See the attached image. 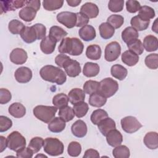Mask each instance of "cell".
I'll list each match as a JSON object with an SVG mask.
<instances>
[{
    "mask_svg": "<svg viewBox=\"0 0 158 158\" xmlns=\"http://www.w3.org/2000/svg\"><path fill=\"white\" fill-rule=\"evenodd\" d=\"M99 30L100 35L104 40L110 39L115 33V29L107 22L102 23L99 27Z\"/></svg>",
    "mask_w": 158,
    "mask_h": 158,
    "instance_id": "34",
    "label": "cell"
},
{
    "mask_svg": "<svg viewBox=\"0 0 158 158\" xmlns=\"http://www.w3.org/2000/svg\"><path fill=\"white\" fill-rule=\"evenodd\" d=\"M33 26L36 31L38 40H43L46 37V28L44 25L42 23H35Z\"/></svg>",
    "mask_w": 158,
    "mask_h": 158,
    "instance_id": "54",
    "label": "cell"
},
{
    "mask_svg": "<svg viewBox=\"0 0 158 158\" xmlns=\"http://www.w3.org/2000/svg\"><path fill=\"white\" fill-rule=\"evenodd\" d=\"M0 141H1V148H0V152H2L4 150L6 149V147L7 146V139L3 136H0Z\"/></svg>",
    "mask_w": 158,
    "mask_h": 158,
    "instance_id": "60",
    "label": "cell"
},
{
    "mask_svg": "<svg viewBox=\"0 0 158 158\" xmlns=\"http://www.w3.org/2000/svg\"><path fill=\"white\" fill-rule=\"evenodd\" d=\"M138 11L139 13L138 15L144 20H150V19H153L156 15L154 9L150 6H141Z\"/></svg>",
    "mask_w": 158,
    "mask_h": 158,
    "instance_id": "37",
    "label": "cell"
},
{
    "mask_svg": "<svg viewBox=\"0 0 158 158\" xmlns=\"http://www.w3.org/2000/svg\"><path fill=\"white\" fill-rule=\"evenodd\" d=\"M107 117H108L107 112L103 109H98L92 112L90 118L94 125H98L101 120Z\"/></svg>",
    "mask_w": 158,
    "mask_h": 158,
    "instance_id": "41",
    "label": "cell"
},
{
    "mask_svg": "<svg viewBox=\"0 0 158 158\" xmlns=\"http://www.w3.org/2000/svg\"><path fill=\"white\" fill-rule=\"evenodd\" d=\"M122 61L128 66L132 67L135 65L139 61V56L130 50L123 52L121 57Z\"/></svg>",
    "mask_w": 158,
    "mask_h": 158,
    "instance_id": "23",
    "label": "cell"
},
{
    "mask_svg": "<svg viewBox=\"0 0 158 158\" xmlns=\"http://www.w3.org/2000/svg\"><path fill=\"white\" fill-rule=\"evenodd\" d=\"M84 45L81 41L77 38H65L62 40L58 51L60 54H69L72 56L81 54Z\"/></svg>",
    "mask_w": 158,
    "mask_h": 158,
    "instance_id": "2",
    "label": "cell"
},
{
    "mask_svg": "<svg viewBox=\"0 0 158 158\" xmlns=\"http://www.w3.org/2000/svg\"><path fill=\"white\" fill-rule=\"evenodd\" d=\"M147 67L150 69L155 70L158 67V54L156 53L150 54L147 56L144 60Z\"/></svg>",
    "mask_w": 158,
    "mask_h": 158,
    "instance_id": "49",
    "label": "cell"
},
{
    "mask_svg": "<svg viewBox=\"0 0 158 158\" xmlns=\"http://www.w3.org/2000/svg\"><path fill=\"white\" fill-rule=\"evenodd\" d=\"M81 152V146L77 141H72L67 148V152L70 156L77 157Z\"/></svg>",
    "mask_w": 158,
    "mask_h": 158,
    "instance_id": "48",
    "label": "cell"
},
{
    "mask_svg": "<svg viewBox=\"0 0 158 158\" xmlns=\"http://www.w3.org/2000/svg\"><path fill=\"white\" fill-rule=\"evenodd\" d=\"M65 122L60 117H54L48 124V129L53 133H60L65 128Z\"/></svg>",
    "mask_w": 158,
    "mask_h": 158,
    "instance_id": "25",
    "label": "cell"
},
{
    "mask_svg": "<svg viewBox=\"0 0 158 158\" xmlns=\"http://www.w3.org/2000/svg\"><path fill=\"white\" fill-rule=\"evenodd\" d=\"M41 2L39 0H32V1H27V3L26 6H30L34 9H35L36 11L39 10L40 9V5Z\"/></svg>",
    "mask_w": 158,
    "mask_h": 158,
    "instance_id": "59",
    "label": "cell"
},
{
    "mask_svg": "<svg viewBox=\"0 0 158 158\" xmlns=\"http://www.w3.org/2000/svg\"><path fill=\"white\" fill-rule=\"evenodd\" d=\"M102 54L101 47L97 44H91L88 46L86 50V57L91 60H96L101 58Z\"/></svg>",
    "mask_w": 158,
    "mask_h": 158,
    "instance_id": "30",
    "label": "cell"
},
{
    "mask_svg": "<svg viewBox=\"0 0 158 158\" xmlns=\"http://www.w3.org/2000/svg\"><path fill=\"white\" fill-rule=\"evenodd\" d=\"M99 66L96 63L86 62L83 67V73L86 77H94L99 74Z\"/></svg>",
    "mask_w": 158,
    "mask_h": 158,
    "instance_id": "28",
    "label": "cell"
},
{
    "mask_svg": "<svg viewBox=\"0 0 158 158\" xmlns=\"http://www.w3.org/2000/svg\"><path fill=\"white\" fill-rule=\"evenodd\" d=\"M77 15V22H76V27H81L86 25L89 22V19L85 15L80 12L76 13Z\"/></svg>",
    "mask_w": 158,
    "mask_h": 158,
    "instance_id": "55",
    "label": "cell"
},
{
    "mask_svg": "<svg viewBox=\"0 0 158 158\" xmlns=\"http://www.w3.org/2000/svg\"><path fill=\"white\" fill-rule=\"evenodd\" d=\"M9 113L15 118L23 117L26 114L25 106L20 102H14L9 107Z\"/></svg>",
    "mask_w": 158,
    "mask_h": 158,
    "instance_id": "24",
    "label": "cell"
},
{
    "mask_svg": "<svg viewBox=\"0 0 158 158\" xmlns=\"http://www.w3.org/2000/svg\"><path fill=\"white\" fill-rule=\"evenodd\" d=\"M143 47L148 52H153L157 50L158 44L156 36L149 35L144 37L143 40Z\"/></svg>",
    "mask_w": 158,
    "mask_h": 158,
    "instance_id": "27",
    "label": "cell"
},
{
    "mask_svg": "<svg viewBox=\"0 0 158 158\" xmlns=\"http://www.w3.org/2000/svg\"><path fill=\"white\" fill-rule=\"evenodd\" d=\"M44 144V139L38 136L31 138L28 145V147L32 150L34 153H37L40 151Z\"/></svg>",
    "mask_w": 158,
    "mask_h": 158,
    "instance_id": "47",
    "label": "cell"
},
{
    "mask_svg": "<svg viewBox=\"0 0 158 158\" xmlns=\"http://www.w3.org/2000/svg\"><path fill=\"white\" fill-rule=\"evenodd\" d=\"M70 102L74 105L77 103L83 102L85 98V93L80 88H75L72 89L68 94Z\"/></svg>",
    "mask_w": 158,
    "mask_h": 158,
    "instance_id": "21",
    "label": "cell"
},
{
    "mask_svg": "<svg viewBox=\"0 0 158 158\" xmlns=\"http://www.w3.org/2000/svg\"><path fill=\"white\" fill-rule=\"evenodd\" d=\"M58 114L59 116L62 118L65 122L71 121L75 117L73 108L68 106L60 109Z\"/></svg>",
    "mask_w": 158,
    "mask_h": 158,
    "instance_id": "44",
    "label": "cell"
},
{
    "mask_svg": "<svg viewBox=\"0 0 158 158\" xmlns=\"http://www.w3.org/2000/svg\"><path fill=\"white\" fill-rule=\"evenodd\" d=\"M127 44L129 50L131 51L138 56L141 55L144 51V47L143 43H141V40L138 39L133 40Z\"/></svg>",
    "mask_w": 158,
    "mask_h": 158,
    "instance_id": "43",
    "label": "cell"
},
{
    "mask_svg": "<svg viewBox=\"0 0 158 158\" xmlns=\"http://www.w3.org/2000/svg\"><path fill=\"white\" fill-rule=\"evenodd\" d=\"M22 39L27 43H31L37 39L36 31L33 26H26L20 34Z\"/></svg>",
    "mask_w": 158,
    "mask_h": 158,
    "instance_id": "18",
    "label": "cell"
},
{
    "mask_svg": "<svg viewBox=\"0 0 158 158\" xmlns=\"http://www.w3.org/2000/svg\"><path fill=\"white\" fill-rule=\"evenodd\" d=\"M14 77L19 83H26L31 80L32 78V72L28 67H20L15 70Z\"/></svg>",
    "mask_w": 158,
    "mask_h": 158,
    "instance_id": "12",
    "label": "cell"
},
{
    "mask_svg": "<svg viewBox=\"0 0 158 158\" xmlns=\"http://www.w3.org/2000/svg\"><path fill=\"white\" fill-rule=\"evenodd\" d=\"M143 142L146 146L150 149H156L158 148V135L156 131H150L146 134Z\"/></svg>",
    "mask_w": 158,
    "mask_h": 158,
    "instance_id": "22",
    "label": "cell"
},
{
    "mask_svg": "<svg viewBox=\"0 0 158 158\" xmlns=\"http://www.w3.org/2000/svg\"><path fill=\"white\" fill-rule=\"evenodd\" d=\"M44 151L49 156H57L64 152V144L56 138H46L44 140Z\"/></svg>",
    "mask_w": 158,
    "mask_h": 158,
    "instance_id": "4",
    "label": "cell"
},
{
    "mask_svg": "<svg viewBox=\"0 0 158 158\" xmlns=\"http://www.w3.org/2000/svg\"><path fill=\"white\" fill-rule=\"evenodd\" d=\"M64 69L66 74L70 77H76L81 73V66L80 63L70 59L65 65Z\"/></svg>",
    "mask_w": 158,
    "mask_h": 158,
    "instance_id": "13",
    "label": "cell"
},
{
    "mask_svg": "<svg viewBox=\"0 0 158 158\" xmlns=\"http://www.w3.org/2000/svg\"><path fill=\"white\" fill-rule=\"evenodd\" d=\"M67 35V32L59 26H52L50 28L49 36L57 43L64 39Z\"/></svg>",
    "mask_w": 158,
    "mask_h": 158,
    "instance_id": "31",
    "label": "cell"
},
{
    "mask_svg": "<svg viewBox=\"0 0 158 158\" xmlns=\"http://www.w3.org/2000/svg\"><path fill=\"white\" fill-rule=\"evenodd\" d=\"M57 42L49 36L44 38L40 43V49L45 54H50L54 52Z\"/></svg>",
    "mask_w": 158,
    "mask_h": 158,
    "instance_id": "19",
    "label": "cell"
},
{
    "mask_svg": "<svg viewBox=\"0 0 158 158\" xmlns=\"http://www.w3.org/2000/svg\"><path fill=\"white\" fill-rule=\"evenodd\" d=\"M69 99V97L64 93H59L55 95L52 99V104L57 109H62L67 106Z\"/></svg>",
    "mask_w": 158,
    "mask_h": 158,
    "instance_id": "36",
    "label": "cell"
},
{
    "mask_svg": "<svg viewBox=\"0 0 158 158\" xmlns=\"http://www.w3.org/2000/svg\"><path fill=\"white\" fill-rule=\"evenodd\" d=\"M118 89V84L112 78H106L99 82L98 92L104 97L110 98Z\"/></svg>",
    "mask_w": 158,
    "mask_h": 158,
    "instance_id": "5",
    "label": "cell"
},
{
    "mask_svg": "<svg viewBox=\"0 0 158 158\" xmlns=\"http://www.w3.org/2000/svg\"><path fill=\"white\" fill-rule=\"evenodd\" d=\"M12 126V120L7 117L0 116V131L4 132L8 130Z\"/></svg>",
    "mask_w": 158,
    "mask_h": 158,
    "instance_id": "51",
    "label": "cell"
},
{
    "mask_svg": "<svg viewBox=\"0 0 158 158\" xmlns=\"http://www.w3.org/2000/svg\"><path fill=\"white\" fill-rule=\"evenodd\" d=\"M56 18L58 22L64 25L68 28H72L76 26V13L68 11L61 12L57 15Z\"/></svg>",
    "mask_w": 158,
    "mask_h": 158,
    "instance_id": "9",
    "label": "cell"
},
{
    "mask_svg": "<svg viewBox=\"0 0 158 158\" xmlns=\"http://www.w3.org/2000/svg\"><path fill=\"white\" fill-rule=\"evenodd\" d=\"M33 152L31 149H30L28 147L21 149L20 150L18 151L16 153V156L17 157H22V158H31L33 156Z\"/></svg>",
    "mask_w": 158,
    "mask_h": 158,
    "instance_id": "57",
    "label": "cell"
},
{
    "mask_svg": "<svg viewBox=\"0 0 158 158\" xmlns=\"http://www.w3.org/2000/svg\"><path fill=\"white\" fill-rule=\"evenodd\" d=\"M10 61L16 65H22L26 62L28 55L27 52L22 48H15L10 54Z\"/></svg>",
    "mask_w": 158,
    "mask_h": 158,
    "instance_id": "10",
    "label": "cell"
},
{
    "mask_svg": "<svg viewBox=\"0 0 158 158\" xmlns=\"http://www.w3.org/2000/svg\"><path fill=\"white\" fill-rule=\"evenodd\" d=\"M7 147L12 151L17 152L26 146L25 137L17 131L11 132L7 138Z\"/></svg>",
    "mask_w": 158,
    "mask_h": 158,
    "instance_id": "6",
    "label": "cell"
},
{
    "mask_svg": "<svg viewBox=\"0 0 158 158\" xmlns=\"http://www.w3.org/2000/svg\"><path fill=\"white\" fill-rule=\"evenodd\" d=\"M107 102V98L100 94L99 92H96L90 94L89 98V104L95 107H101L105 105Z\"/></svg>",
    "mask_w": 158,
    "mask_h": 158,
    "instance_id": "32",
    "label": "cell"
},
{
    "mask_svg": "<svg viewBox=\"0 0 158 158\" xmlns=\"http://www.w3.org/2000/svg\"><path fill=\"white\" fill-rule=\"evenodd\" d=\"M37 11L33 8L25 6L19 12V17L25 22H31L35 18Z\"/></svg>",
    "mask_w": 158,
    "mask_h": 158,
    "instance_id": "26",
    "label": "cell"
},
{
    "mask_svg": "<svg viewBox=\"0 0 158 158\" xmlns=\"http://www.w3.org/2000/svg\"><path fill=\"white\" fill-rule=\"evenodd\" d=\"M25 27V26L22 22L17 19H13L9 22L8 29L11 33L14 35H18L21 33Z\"/></svg>",
    "mask_w": 158,
    "mask_h": 158,
    "instance_id": "40",
    "label": "cell"
},
{
    "mask_svg": "<svg viewBox=\"0 0 158 158\" xmlns=\"http://www.w3.org/2000/svg\"><path fill=\"white\" fill-rule=\"evenodd\" d=\"M89 109L88 105L85 102H80L73 105V110L75 115L78 118H81L86 115Z\"/></svg>",
    "mask_w": 158,
    "mask_h": 158,
    "instance_id": "38",
    "label": "cell"
},
{
    "mask_svg": "<svg viewBox=\"0 0 158 158\" xmlns=\"http://www.w3.org/2000/svg\"><path fill=\"white\" fill-rule=\"evenodd\" d=\"M150 20H144L141 19L138 15L134 16L131 18L130 23L131 27L136 31H143L146 30L149 25Z\"/></svg>",
    "mask_w": 158,
    "mask_h": 158,
    "instance_id": "33",
    "label": "cell"
},
{
    "mask_svg": "<svg viewBox=\"0 0 158 158\" xmlns=\"http://www.w3.org/2000/svg\"><path fill=\"white\" fill-rule=\"evenodd\" d=\"M157 19H156L154 21L152 26V30L154 31L155 33H157Z\"/></svg>",
    "mask_w": 158,
    "mask_h": 158,
    "instance_id": "62",
    "label": "cell"
},
{
    "mask_svg": "<svg viewBox=\"0 0 158 158\" xmlns=\"http://www.w3.org/2000/svg\"><path fill=\"white\" fill-rule=\"evenodd\" d=\"M99 12V8L97 5L91 2L85 3L80 8V12L85 15L88 19L97 17Z\"/></svg>",
    "mask_w": 158,
    "mask_h": 158,
    "instance_id": "14",
    "label": "cell"
},
{
    "mask_svg": "<svg viewBox=\"0 0 158 158\" xmlns=\"http://www.w3.org/2000/svg\"><path fill=\"white\" fill-rule=\"evenodd\" d=\"M138 36L139 34L138 31L132 27H128L125 28L122 32V38L126 43H128L133 40L138 39Z\"/></svg>",
    "mask_w": 158,
    "mask_h": 158,
    "instance_id": "35",
    "label": "cell"
},
{
    "mask_svg": "<svg viewBox=\"0 0 158 158\" xmlns=\"http://www.w3.org/2000/svg\"><path fill=\"white\" fill-rule=\"evenodd\" d=\"M40 75L43 80L59 85L64 84L67 80L66 74L61 69L51 65L43 67L40 69Z\"/></svg>",
    "mask_w": 158,
    "mask_h": 158,
    "instance_id": "1",
    "label": "cell"
},
{
    "mask_svg": "<svg viewBox=\"0 0 158 158\" xmlns=\"http://www.w3.org/2000/svg\"><path fill=\"white\" fill-rule=\"evenodd\" d=\"M124 1L123 0H110L108 3L109 9L113 12H118L123 10Z\"/></svg>",
    "mask_w": 158,
    "mask_h": 158,
    "instance_id": "50",
    "label": "cell"
},
{
    "mask_svg": "<svg viewBox=\"0 0 158 158\" xmlns=\"http://www.w3.org/2000/svg\"><path fill=\"white\" fill-rule=\"evenodd\" d=\"M12 98L10 92L6 88L0 89V104H5L9 102Z\"/></svg>",
    "mask_w": 158,
    "mask_h": 158,
    "instance_id": "53",
    "label": "cell"
},
{
    "mask_svg": "<svg viewBox=\"0 0 158 158\" xmlns=\"http://www.w3.org/2000/svg\"><path fill=\"white\" fill-rule=\"evenodd\" d=\"M57 109L55 106L39 105L36 106L33 112L34 115L40 120L49 123L54 117Z\"/></svg>",
    "mask_w": 158,
    "mask_h": 158,
    "instance_id": "3",
    "label": "cell"
},
{
    "mask_svg": "<svg viewBox=\"0 0 158 158\" xmlns=\"http://www.w3.org/2000/svg\"><path fill=\"white\" fill-rule=\"evenodd\" d=\"M67 3L71 7H77L81 2V0H67Z\"/></svg>",
    "mask_w": 158,
    "mask_h": 158,
    "instance_id": "61",
    "label": "cell"
},
{
    "mask_svg": "<svg viewBox=\"0 0 158 158\" xmlns=\"http://www.w3.org/2000/svg\"><path fill=\"white\" fill-rule=\"evenodd\" d=\"M110 73L112 77L119 80H123L127 76V69L120 64H115L110 69Z\"/></svg>",
    "mask_w": 158,
    "mask_h": 158,
    "instance_id": "29",
    "label": "cell"
},
{
    "mask_svg": "<svg viewBox=\"0 0 158 158\" xmlns=\"http://www.w3.org/2000/svg\"><path fill=\"white\" fill-rule=\"evenodd\" d=\"M113 156L115 158H128L130 152L127 146L125 145H119L113 149Z\"/></svg>",
    "mask_w": 158,
    "mask_h": 158,
    "instance_id": "39",
    "label": "cell"
},
{
    "mask_svg": "<svg viewBox=\"0 0 158 158\" xmlns=\"http://www.w3.org/2000/svg\"><path fill=\"white\" fill-rule=\"evenodd\" d=\"M36 157H47V156H45V155H43V154H38V155H36V156H35Z\"/></svg>",
    "mask_w": 158,
    "mask_h": 158,
    "instance_id": "63",
    "label": "cell"
},
{
    "mask_svg": "<svg viewBox=\"0 0 158 158\" xmlns=\"http://www.w3.org/2000/svg\"><path fill=\"white\" fill-rule=\"evenodd\" d=\"M141 7L140 3L135 0H129L126 2L127 10L130 13H135L138 12Z\"/></svg>",
    "mask_w": 158,
    "mask_h": 158,
    "instance_id": "52",
    "label": "cell"
},
{
    "mask_svg": "<svg viewBox=\"0 0 158 158\" xmlns=\"http://www.w3.org/2000/svg\"><path fill=\"white\" fill-rule=\"evenodd\" d=\"M70 59L69 56L64 54H60L57 55L55 58V63L60 68H64L65 65Z\"/></svg>",
    "mask_w": 158,
    "mask_h": 158,
    "instance_id": "56",
    "label": "cell"
},
{
    "mask_svg": "<svg viewBox=\"0 0 158 158\" xmlns=\"http://www.w3.org/2000/svg\"><path fill=\"white\" fill-rule=\"evenodd\" d=\"M83 157H85V158H98V157H99V153L98 152V151H96L94 149H87L85 152Z\"/></svg>",
    "mask_w": 158,
    "mask_h": 158,
    "instance_id": "58",
    "label": "cell"
},
{
    "mask_svg": "<svg viewBox=\"0 0 158 158\" xmlns=\"http://www.w3.org/2000/svg\"><path fill=\"white\" fill-rule=\"evenodd\" d=\"M80 37L85 41H92L96 38V33L94 28L89 25L81 27L78 31Z\"/></svg>",
    "mask_w": 158,
    "mask_h": 158,
    "instance_id": "17",
    "label": "cell"
},
{
    "mask_svg": "<svg viewBox=\"0 0 158 158\" xmlns=\"http://www.w3.org/2000/svg\"><path fill=\"white\" fill-rule=\"evenodd\" d=\"M72 134L78 138H83L87 133V126L85 122L81 120H77L71 127Z\"/></svg>",
    "mask_w": 158,
    "mask_h": 158,
    "instance_id": "16",
    "label": "cell"
},
{
    "mask_svg": "<svg viewBox=\"0 0 158 158\" xmlns=\"http://www.w3.org/2000/svg\"><path fill=\"white\" fill-rule=\"evenodd\" d=\"M109 145L112 147H116L122 144L123 136L121 133L116 128L110 130L106 136Z\"/></svg>",
    "mask_w": 158,
    "mask_h": 158,
    "instance_id": "15",
    "label": "cell"
},
{
    "mask_svg": "<svg viewBox=\"0 0 158 158\" xmlns=\"http://www.w3.org/2000/svg\"><path fill=\"white\" fill-rule=\"evenodd\" d=\"M107 22L110 24L114 29H117L121 27L123 24L124 18L120 15L113 14L107 18Z\"/></svg>",
    "mask_w": 158,
    "mask_h": 158,
    "instance_id": "45",
    "label": "cell"
},
{
    "mask_svg": "<svg viewBox=\"0 0 158 158\" xmlns=\"http://www.w3.org/2000/svg\"><path fill=\"white\" fill-rule=\"evenodd\" d=\"M64 1L60 0H44L43 6L45 10L52 11L61 8L63 6Z\"/></svg>",
    "mask_w": 158,
    "mask_h": 158,
    "instance_id": "42",
    "label": "cell"
},
{
    "mask_svg": "<svg viewBox=\"0 0 158 158\" xmlns=\"http://www.w3.org/2000/svg\"><path fill=\"white\" fill-rule=\"evenodd\" d=\"M121 53V46L117 41H112L107 44L105 48L104 58L108 62L117 60Z\"/></svg>",
    "mask_w": 158,
    "mask_h": 158,
    "instance_id": "8",
    "label": "cell"
},
{
    "mask_svg": "<svg viewBox=\"0 0 158 158\" xmlns=\"http://www.w3.org/2000/svg\"><path fill=\"white\" fill-rule=\"evenodd\" d=\"M99 82L94 80L86 81L83 85V91L88 94H91L93 93L98 92Z\"/></svg>",
    "mask_w": 158,
    "mask_h": 158,
    "instance_id": "46",
    "label": "cell"
},
{
    "mask_svg": "<svg viewBox=\"0 0 158 158\" xmlns=\"http://www.w3.org/2000/svg\"><path fill=\"white\" fill-rule=\"evenodd\" d=\"M122 128L127 133H133L142 127L141 123L133 116H127L120 122Z\"/></svg>",
    "mask_w": 158,
    "mask_h": 158,
    "instance_id": "7",
    "label": "cell"
},
{
    "mask_svg": "<svg viewBox=\"0 0 158 158\" xmlns=\"http://www.w3.org/2000/svg\"><path fill=\"white\" fill-rule=\"evenodd\" d=\"M1 14L9 11L15 10L27 5V1H1Z\"/></svg>",
    "mask_w": 158,
    "mask_h": 158,
    "instance_id": "11",
    "label": "cell"
},
{
    "mask_svg": "<svg viewBox=\"0 0 158 158\" xmlns=\"http://www.w3.org/2000/svg\"><path fill=\"white\" fill-rule=\"evenodd\" d=\"M97 125L100 132L105 136L110 130L116 128L115 121L110 117L103 119Z\"/></svg>",
    "mask_w": 158,
    "mask_h": 158,
    "instance_id": "20",
    "label": "cell"
}]
</instances>
